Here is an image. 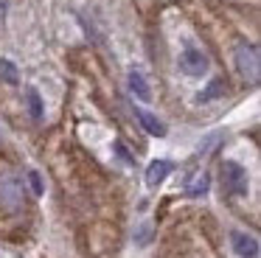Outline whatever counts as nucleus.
<instances>
[{
  "instance_id": "nucleus-1",
  "label": "nucleus",
  "mask_w": 261,
  "mask_h": 258,
  "mask_svg": "<svg viewBox=\"0 0 261 258\" xmlns=\"http://www.w3.org/2000/svg\"><path fill=\"white\" fill-rule=\"evenodd\" d=\"M236 67L247 82H258L261 76V56H258V45L253 42H242L236 48Z\"/></svg>"
},
{
  "instance_id": "nucleus-2",
  "label": "nucleus",
  "mask_w": 261,
  "mask_h": 258,
  "mask_svg": "<svg viewBox=\"0 0 261 258\" xmlns=\"http://www.w3.org/2000/svg\"><path fill=\"white\" fill-rule=\"evenodd\" d=\"M222 185H225L227 194L233 196H244L250 188V179H247V171H244L239 163L233 160H225L222 163Z\"/></svg>"
},
{
  "instance_id": "nucleus-3",
  "label": "nucleus",
  "mask_w": 261,
  "mask_h": 258,
  "mask_svg": "<svg viewBox=\"0 0 261 258\" xmlns=\"http://www.w3.org/2000/svg\"><path fill=\"white\" fill-rule=\"evenodd\" d=\"M0 205L6 211H20V205H23V183L20 179H0Z\"/></svg>"
},
{
  "instance_id": "nucleus-4",
  "label": "nucleus",
  "mask_w": 261,
  "mask_h": 258,
  "mask_svg": "<svg viewBox=\"0 0 261 258\" xmlns=\"http://www.w3.org/2000/svg\"><path fill=\"white\" fill-rule=\"evenodd\" d=\"M180 67L186 76H202V73H208V56L199 48H186L180 54Z\"/></svg>"
},
{
  "instance_id": "nucleus-5",
  "label": "nucleus",
  "mask_w": 261,
  "mask_h": 258,
  "mask_svg": "<svg viewBox=\"0 0 261 258\" xmlns=\"http://www.w3.org/2000/svg\"><path fill=\"white\" fill-rule=\"evenodd\" d=\"M230 241H233V250H236V255L239 258H258V239L255 236H250V233H233L230 236Z\"/></svg>"
},
{
  "instance_id": "nucleus-6",
  "label": "nucleus",
  "mask_w": 261,
  "mask_h": 258,
  "mask_svg": "<svg viewBox=\"0 0 261 258\" xmlns=\"http://www.w3.org/2000/svg\"><path fill=\"white\" fill-rule=\"evenodd\" d=\"M171 168H174V166H171L169 160H152V163H149V168H146V185H149V188H158V185L171 174Z\"/></svg>"
},
{
  "instance_id": "nucleus-7",
  "label": "nucleus",
  "mask_w": 261,
  "mask_h": 258,
  "mask_svg": "<svg viewBox=\"0 0 261 258\" xmlns=\"http://www.w3.org/2000/svg\"><path fill=\"white\" fill-rule=\"evenodd\" d=\"M135 118L141 121V126L146 129L149 135H154V138H163L166 135V123L160 121L158 115H152L149 110H135Z\"/></svg>"
},
{
  "instance_id": "nucleus-8",
  "label": "nucleus",
  "mask_w": 261,
  "mask_h": 258,
  "mask_svg": "<svg viewBox=\"0 0 261 258\" xmlns=\"http://www.w3.org/2000/svg\"><path fill=\"white\" fill-rule=\"evenodd\" d=\"M129 90H132V95H135V98L152 101V90H149V82H146V79H143L138 70L129 73Z\"/></svg>"
},
{
  "instance_id": "nucleus-9",
  "label": "nucleus",
  "mask_w": 261,
  "mask_h": 258,
  "mask_svg": "<svg viewBox=\"0 0 261 258\" xmlns=\"http://www.w3.org/2000/svg\"><path fill=\"white\" fill-rule=\"evenodd\" d=\"M225 79H211L208 82V87L202 90V93L197 95V101L199 104H208V101H216V98H222V95H225Z\"/></svg>"
},
{
  "instance_id": "nucleus-10",
  "label": "nucleus",
  "mask_w": 261,
  "mask_h": 258,
  "mask_svg": "<svg viewBox=\"0 0 261 258\" xmlns=\"http://www.w3.org/2000/svg\"><path fill=\"white\" fill-rule=\"evenodd\" d=\"M25 101H29V112H31V118L34 121H42V115H45V107H42V98H40V93H37L34 87L25 93Z\"/></svg>"
},
{
  "instance_id": "nucleus-11",
  "label": "nucleus",
  "mask_w": 261,
  "mask_h": 258,
  "mask_svg": "<svg viewBox=\"0 0 261 258\" xmlns=\"http://www.w3.org/2000/svg\"><path fill=\"white\" fill-rule=\"evenodd\" d=\"M0 79L6 84H17L20 82V73H17V65L12 59H0Z\"/></svg>"
},
{
  "instance_id": "nucleus-12",
  "label": "nucleus",
  "mask_w": 261,
  "mask_h": 258,
  "mask_svg": "<svg viewBox=\"0 0 261 258\" xmlns=\"http://www.w3.org/2000/svg\"><path fill=\"white\" fill-rule=\"evenodd\" d=\"M208 185H211V177L208 174H199V177H194V183H188L186 194L188 196H202L205 191H208Z\"/></svg>"
},
{
  "instance_id": "nucleus-13",
  "label": "nucleus",
  "mask_w": 261,
  "mask_h": 258,
  "mask_svg": "<svg viewBox=\"0 0 261 258\" xmlns=\"http://www.w3.org/2000/svg\"><path fill=\"white\" fill-rule=\"evenodd\" d=\"M29 183H31V191H34V196H42V194H45V183H42L40 171H29Z\"/></svg>"
},
{
  "instance_id": "nucleus-14",
  "label": "nucleus",
  "mask_w": 261,
  "mask_h": 258,
  "mask_svg": "<svg viewBox=\"0 0 261 258\" xmlns=\"http://www.w3.org/2000/svg\"><path fill=\"white\" fill-rule=\"evenodd\" d=\"M113 149H115V154H118V157H121V160H124V163H126V166H132V163H135V157H132V154H129V149H126V146H124V143H121V140H115V143H113Z\"/></svg>"
}]
</instances>
